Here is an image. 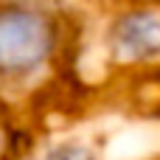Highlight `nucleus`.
<instances>
[{
    "instance_id": "f257e3e1",
    "label": "nucleus",
    "mask_w": 160,
    "mask_h": 160,
    "mask_svg": "<svg viewBox=\"0 0 160 160\" xmlns=\"http://www.w3.org/2000/svg\"><path fill=\"white\" fill-rule=\"evenodd\" d=\"M76 48L73 11L56 0H0V96L25 93L62 70Z\"/></svg>"
},
{
    "instance_id": "f03ea898",
    "label": "nucleus",
    "mask_w": 160,
    "mask_h": 160,
    "mask_svg": "<svg viewBox=\"0 0 160 160\" xmlns=\"http://www.w3.org/2000/svg\"><path fill=\"white\" fill-rule=\"evenodd\" d=\"M107 51L121 65H152L160 56V14L152 0L124 3L107 25Z\"/></svg>"
},
{
    "instance_id": "7ed1b4c3",
    "label": "nucleus",
    "mask_w": 160,
    "mask_h": 160,
    "mask_svg": "<svg viewBox=\"0 0 160 160\" xmlns=\"http://www.w3.org/2000/svg\"><path fill=\"white\" fill-rule=\"evenodd\" d=\"M37 138L31 135L25 115L14 107V98L0 96V160H25L34 152Z\"/></svg>"
},
{
    "instance_id": "20e7f679",
    "label": "nucleus",
    "mask_w": 160,
    "mask_h": 160,
    "mask_svg": "<svg viewBox=\"0 0 160 160\" xmlns=\"http://www.w3.org/2000/svg\"><path fill=\"white\" fill-rule=\"evenodd\" d=\"M39 160H104V158H101V152L90 141H84V138H65V141L51 143L39 155Z\"/></svg>"
}]
</instances>
